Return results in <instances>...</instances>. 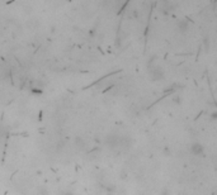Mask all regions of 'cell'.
<instances>
[{"mask_svg": "<svg viewBox=\"0 0 217 195\" xmlns=\"http://www.w3.org/2000/svg\"><path fill=\"white\" fill-rule=\"evenodd\" d=\"M149 74L154 81H160L165 77L164 68L160 65H150L149 66Z\"/></svg>", "mask_w": 217, "mask_h": 195, "instance_id": "obj_1", "label": "cell"}, {"mask_svg": "<svg viewBox=\"0 0 217 195\" xmlns=\"http://www.w3.org/2000/svg\"><path fill=\"white\" fill-rule=\"evenodd\" d=\"M204 152V147L199 142H193L189 146V153L193 156H202Z\"/></svg>", "mask_w": 217, "mask_h": 195, "instance_id": "obj_2", "label": "cell"}, {"mask_svg": "<svg viewBox=\"0 0 217 195\" xmlns=\"http://www.w3.org/2000/svg\"><path fill=\"white\" fill-rule=\"evenodd\" d=\"M177 30L179 33H182V34H184V33H187V30H188V28H189V23H188V20H185V19H180V20H178L177 22Z\"/></svg>", "mask_w": 217, "mask_h": 195, "instance_id": "obj_3", "label": "cell"}, {"mask_svg": "<svg viewBox=\"0 0 217 195\" xmlns=\"http://www.w3.org/2000/svg\"><path fill=\"white\" fill-rule=\"evenodd\" d=\"M171 12H174V4L170 3V2L163 3V13H164V14H169V13H171Z\"/></svg>", "mask_w": 217, "mask_h": 195, "instance_id": "obj_4", "label": "cell"}, {"mask_svg": "<svg viewBox=\"0 0 217 195\" xmlns=\"http://www.w3.org/2000/svg\"><path fill=\"white\" fill-rule=\"evenodd\" d=\"M210 117H211L212 120H217V109H215V110L211 113V115H210Z\"/></svg>", "mask_w": 217, "mask_h": 195, "instance_id": "obj_5", "label": "cell"}, {"mask_svg": "<svg viewBox=\"0 0 217 195\" xmlns=\"http://www.w3.org/2000/svg\"><path fill=\"white\" fill-rule=\"evenodd\" d=\"M161 195H169V190H167V189L163 190V194H161Z\"/></svg>", "mask_w": 217, "mask_h": 195, "instance_id": "obj_6", "label": "cell"}]
</instances>
